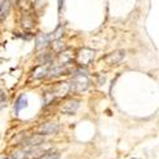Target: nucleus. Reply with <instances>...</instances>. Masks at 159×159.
<instances>
[{
  "instance_id": "nucleus-1",
  "label": "nucleus",
  "mask_w": 159,
  "mask_h": 159,
  "mask_svg": "<svg viewBox=\"0 0 159 159\" xmlns=\"http://www.w3.org/2000/svg\"><path fill=\"white\" fill-rule=\"evenodd\" d=\"M89 84V80L87 78L85 73L81 71H76L73 76V80L69 84V92H81V90L87 89Z\"/></svg>"
},
{
  "instance_id": "nucleus-15",
  "label": "nucleus",
  "mask_w": 159,
  "mask_h": 159,
  "mask_svg": "<svg viewBox=\"0 0 159 159\" xmlns=\"http://www.w3.org/2000/svg\"><path fill=\"white\" fill-rule=\"evenodd\" d=\"M4 159H8V158H4Z\"/></svg>"
},
{
  "instance_id": "nucleus-7",
  "label": "nucleus",
  "mask_w": 159,
  "mask_h": 159,
  "mask_svg": "<svg viewBox=\"0 0 159 159\" xmlns=\"http://www.w3.org/2000/svg\"><path fill=\"white\" fill-rule=\"evenodd\" d=\"M43 143V136L42 135H33V136H30L24 141L26 146H31V148H36L38 145H41Z\"/></svg>"
},
{
  "instance_id": "nucleus-4",
  "label": "nucleus",
  "mask_w": 159,
  "mask_h": 159,
  "mask_svg": "<svg viewBox=\"0 0 159 159\" xmlns=\"http://www.w3.org/2000/svg\"><path fill=\"white\" fill-rule=\"evenodd\" d=\"M125 57V51L124 50H118V51H115V52H111L106 56V62L109 65H115V64H118L120 61Z\"/></svg>"
},
{
  "instance_id": "nucleus-10",
  "label": "nucleus",
  "mask_w": 159,
  "mask_h": 159,
  "mask_svg": "<svg viewBox=\"0 0 159 159\" xmlns=\"http://www.w3.org/2000/svg\"><path fill=\"white\" fill-rule=\"evenodd\" d=\"M62 73H65V69L62 66H55V67H52V69L47 70L49 76H57V75H61Z\"/></svg>"
},
{
  "instance_id": "nucleus-11",
  "label": "nucleus",
  "mask_w": 159,
  "mask_h": 159,
  "mask_svg": "<svg viewBox=\"0 0 159 159\" xmlns=\"http://www.w3.org/2000/svg\"><path fill=\"white\" fill-rule=\"evenodd\" d=\"M9 12V0H3V3L0 4V17L4 18Z\"/></svg>"
},
{
  "instance_id": "nucleus-8",
  "label": "nucleus",
  "mask_w": 159,
  "mask_h": 159,
  "mask_svg": "<svg viewBox=\"0 0 159 159\" xmlns=\"http://www.w3.org/2000/svg\"><path fill=\"white\" fill-rule=\"evenodd\" d=\"M27 106H28V98H27V95H24V94L19 95L18 99H17V102H16V104H14L16 113H19L22 109H24Z\"/></svg>"
},
{
  "instance_id": "nucleus-12",
  "label": "nucleus",
  "mask_w": 159,
  "mask_h": 159,
  "mask_svg": "<svg viewBox=\"0 0 159 159\" xmlns=\"http://www.w3.org/2000/svg\"><path fill=\"white\" fill-rule=\"evenodd\" d=\"M41 159H60V154L57 152H50V153H45Z\"/></svg>"
},
{
  "instance_id": "nucleus-9",
  "label": "nucleus",
  "mask_w": 159,
  "mask_h": 159,
  "mask_svg": "<svg viewBox=\"0 0 159 159\" xmlns=\"http://www.w3.org/2000/svg\"><path fill=\"white\" fill-rule=\"evenodd\" d=\"M45 153L46 152L43 150V149H41V148H35V149H32V150H30L28 153H26V158L27 159H41Z\"/></svg>"
},
{
  "instance_id": "nucleus-2",
  "label": "nucleus",
  "mask_w": 159,
  "mask_h": 159,
  "mask_svg": "<svg viewBox=\"0 0 159 159\" xmlns=\"http://www.w3.org/2000/svg\"><path fill=\"white\" fill-rule=\"evenodd\" d=\"M93 59H94V51L90 49H81L76 55V60L81 66L88 65Z\"/></svg>"
},
{
  "instance_id": "nucleus-6",
  "label": "nucleus",
  "mask_w": 159,
  "mask_h": 159,
  "mask_svg": "<svg viewBox=\"0 0 159 159\" xmlns=\"http://www.w3.org/2000/svg\"><path fill=\"white\" fill-rule=\"evenodd\" d=\"M50 40H51L50 35H45V33H42V35H38L37 36V40H36V50L40 51L42 49H45V47L50 43Z\"/></svg>"
},
{
  "instance_id": "nucleus-5",
  "label": "nucleus",
  "mask_w": 159,
  "mask_h": 159,
  "mask_svg": "<svg viewBox=\"0 0 159 159\" xmlns=\"http://www.w3.org/2000/svg\"><path fill=\"white\" fill-rule=\"evenodd\" d=\"M79 103L80 102L78 99H70L64 104V107H62L61 111L66 115H74L76 112V109L79 108Z\"/></svg>"
},
{
  "instance_id": "nucleus-14",
  "label": "nucleus",
  "mask_w": 159,
  "mask_h": 159,
  "mask_svg": "<svg viewBox=\"0 0 159 159\" xmlns=\"http://www.w3.org/2000/svg\"><path fill=\"white\" fill-rule=\"evenodd\" d=\"M5 101H7V97H5V93H4V92H3V90H1V89H0V103H1V102H5Z\"/></svg>"
},
{
  "instance_id": "nucleus-3",
  "label": "nucleus",
  "mask_w": 159,
  "mask_h": 159,
  "mask_svg": "<svg viewBox=\"0 0 159 159\" xmlns=\"http://www.w3.org/2000/svg\"><path fill=\"white\" fill-rule=\"evenodd\" d=\"M59 129L60 126L56 122H46L38 127V132L40 135H52L59 131Z\"/></svg>"
},
{
  "instance_id": "nucleus-13",
  "label": "nucleus",
  "mask_w": 159,
  "mask_h": 159,
  "mask_svg": "<svg viewBox=\"0 0 159 159\" xmlns=\"http://www.w3.org/2000/svg\"><path fill=\"white\" fill-rule=\"evenodd\" d=\"M24 157H26V153L24 152H23V150H18V152H16V153L13 154L10 159H23Z\"/></svg>"
}]
</instances>
